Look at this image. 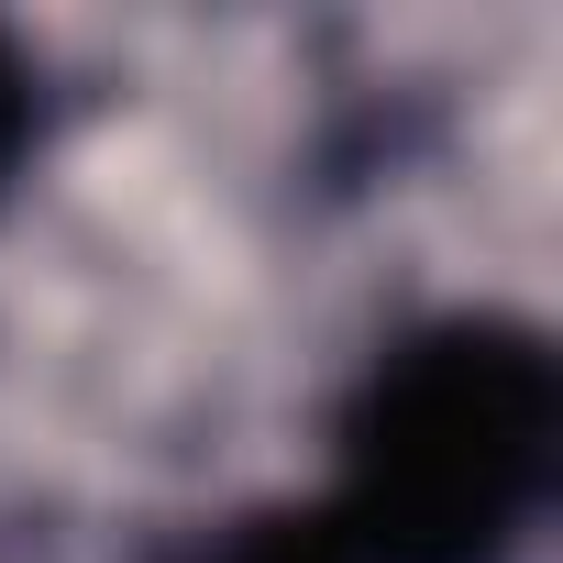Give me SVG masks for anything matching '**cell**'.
I'll return each instance as SVG.
<instances>
[{
    "label": "cell",
    "mask_w": 563,
    "mask_h": 563,
    "mask_svg": "<svg viewBox=\"0 0 563 563\" xmlns=\"http://www.w3.org/2000/svg\"><path fill=\"white\" fill-rule=\"evenodd\" d=\"M563 486V354L508 310L398 332L343 398L332 530L365 563H508Z\"/></svg>",
    "instance_id": "6da1fadb"
},
{
    "label": "cell",
    "mask_w": 563,
    "mask_h": 563,
    "mask_svg": "<svg viewBox=\"0 0 563 563\" xmlns=\"http://www.w3.org/2000/svg\"><path fill=\"white\" fill-rule=\"evenodd\" d=\"M199 563H365V552L332 530L321 497H299V508H243L232 530L199 541Z\"/></svg>",
    "instance_id": "7a4b0ae2"
},
{
    "label": "cell",
    "mask_w": 563,
    "mask_h": 563,
    "mask_svg": "<svg viewBox=\"0 0 563 563\" xmlns=\"http://www.w3.org/2000/svg\"><path fill=\"white\" fill-rule=\"evenodd\" d=\"M34 133H45V89H34V56L0 34V199H12V177L34 166Z\"/></svg>",
    "instance_id": "3957f363"
}]
</instances>
